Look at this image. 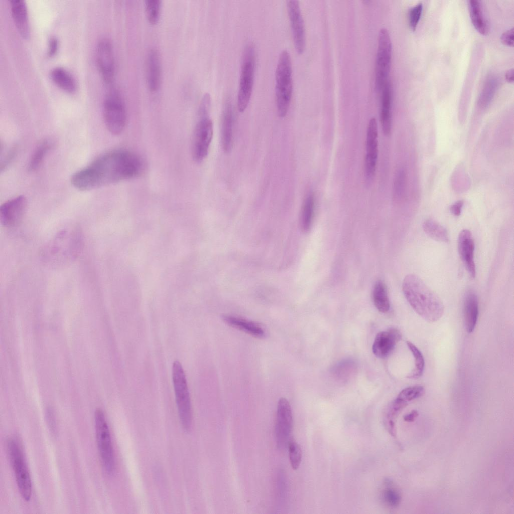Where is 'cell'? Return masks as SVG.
<instances>
[{
  "mask_svg": "<svg viewBox=\"0 0 514 514\" xmlns=\"http://www.w3.org/2000/svg\"><path fill=\"white\" fill-rule=\"evenodd\" d=\"M17 149L15 147H12L4 153V157H1V171H5L12 161L14 158L16 154Z\"/></svg>",
  "mask_w": 514,
  "mask_h": 514,
  "instance_id": "obj_40",
  "label": "cell"
},
{
  "mask_svg": "<svg viewBox=\"0 0 514 514\" xmlns=\"http://www.w3.org/2000/svg\"><path fill=\"white\" fill-rule=\"evenodd\" d=\"M463 205V202L462 201H459L455 203L450 208L451 213L456 216H459L461 214Z\"/></svg>",
  "mask_w": 514,
  "mask_h": 514,
  "instance_id": "obj_43",
  "label": "cell"
},
{
  "mask_svg": "<svg viewBox=\"0 0 514 514\" xmlns=\"http://www.w3.org/2000/svg\"><path fill=\"white\" fill-rule=\"evenodd\" d=\"M424 391V387L415 385L403 389L398 395L397 398L408 402L422 395Z\"/></svg>",
  "mask_w": 514,
  "mask_h": 514,
  "instance_id": "obj_37",
  "label": "cell"
},
{
  "mask_svg": "<svg viewBox=\"0 0 514 514\" xmlns=\"http://www.w3.org/2000/svg\"><path fill=\"white\" fill-rule=\"evenodd\" d=\"M256 62V50L252 42H248L243 51L241 65L237 107L240 112L246 109L253 91Z\"/></svg>",
  "mask_w": 514,
  "mask_h": 514,
  "instance_id": "obj_6",
  "label": "cell"
},
{
  "mask_svg": "<svg viewBox=\"0 0 514 514\" xmlns=\"http://www.w3.org/2000/svg\"><path fill=\"white\" fill-rule=\"evenodd\" d=\"M418 415V412L416 410L411 411L410 413L405 415L404 417L405 421L410 422L412 421Z\"/></svg>",
  "mask_w": 514,
  "mask_h": 514,
  "instance_id": "obj_45",
  "label": "cell"
},
{
  "mask_svg": "<svg viewBox=\"0 0 514 514\" xmlns=\"http://www.w3.org/2000/svg\"><path fill=\"white\" fill-rule=\"evenodd\" d=\"M401 338L400 332L394 328L378 332L372 345L373 354L378 358H385L393 350Z\"/></svg>",
  "mask_w": 514,
  "mask_h": 514,
  "instance_id": "obj_18",
  "label": "cell"
},
{
  "mask_svg": "<svg viewBox=\"0 0 514 514\" xmlns=\"http://www.w3.org/2000/svg\"><path fill=\"white\" fill-rule=\"evenodd\" d=\"M27 206V200L20 195L4 203L0 207L1 224L6 227H13L22 220Z\"/></svg>",
  "mask_w": 514,
  "mask_h": 514,
  "instance_id": "obj_16",
  "label": "cell"
},
{
  "mask_svg": "<svg viewBox=\"0 0 514 514\" xmlns=\"http://www.w3.org/2000/svg\"><path fill=\"white\" fill-rule=\"evenodd\" d=\"M11 13L18 31L24 39L30 36V28L26 4L23 0L10 1Z\"/></svg>",
  "mask_w": 514,
  "mask_h": 514,
  "instance_id": "obj_20",
  "label": "cell"
},
{
  "mask_svg": "<svg viewBox=\"0 0 514 514\" xmlns=\"http://www.w3.org/2000/svg\"><path fill=\"white\" fill-rule=\"evenodd\" d=\"M161 8L160 0H147L145 3L146 16L149 23L156 24L159 20Z\"/></svg>",
  "mask_w": 514,
  "mask_h": 514,
  "instance_id": "obj_35",
  "label": "cell"
},
{
  "mask_svg": "<svg viewBox=\"0 0 514 514\" xmlns=\"http://www.w3.org/2000/svg\"><path fill=\"white\" fill-rule=\"evenodd\" d=\"M392 57V43L388 31L381 29L379 33L375 61V87L380 92L389 81Z\"/></svg>",
  "mask_w": 514,
  "mask_h": 514,
  "instance_id": "obj_11",
  "label": "cell"
},
{
  "mask_svg": "<svg viewBox=\"0 0 514 514\" xmlns=\"http://www.w3.org/2000/svg\"><path fill=\"white\" fill-rule=\"evenodd\" d=\"M146 80L149 90L157 92L161 83V62L159 51L156 48H151L148 51L146 59Z\"/></svg>",
  "mask_w": 514,
  "mask_h": 514,
  "instance_id": "obj_19",
  "label": "cell"
},
{
  "mask_svg": "<svg viewBox=\"0 0 514 514\" xmlns=\"http://www.w3.org/2000/svg\"><path fill=\"white\" fill-rule=\"evenodd\" d=\"M478 316V302L476 295L471 290L465 294L464 300V319L465 326L468 333L475 329Z\"/></svg>",
  "mask_w": 514,
  "mask_h": 514,
  "instance_id": "obj_22",
  "label": "cell"
},
{
  "mask_svg": "<svg viewBox=\"0 0 514 514\" xmlns=\"http://www.w3.org/2000/svg\"><path fill=\"white\" fill-rule=\"evenodd\" d=\"M6 447L19 492L24 500L29 501L32 494V482L21 447L14 438L7 441Z\"/></svg>",
  "mask_w": 514,
  "mask_h": 514,
  "instance_id": "obj_8",
  "label": "cell"
},
{
  "mask_svg": "<svg viewBox=\"0 0 514 514\" xmlns=\"http://www.w3.org/2000/svg\"><path fill=\"white\" fill-rule=\"evenodd\" d=\"M458 250L469 275L472 278L476 275V267L474 260V242L471 232L467 229L462 230L458 238Z\"/></svg>",
  "mask_w": 514,
  "mask_h": 514,
  "instance_id": "obj_17",
  "label": "cell"
},
{
  "mask_svg": "<svg viewBox=\"0 0 514 514\" xmlns=\"http://www.w3.org/2000/svg\"><path fill=\"white\" fill-rule=\"evenodd\" d=\"M94 421L97 445L101 462L106 473L111 475L115 470V457L108 425L102 410H96Z\"/></svg>",
  "mask_w": 514,
  "mask_h": 514,
  "instance_id": "obj_10",
  "label": "cell"
},
{
  "mask_svg": "<svg viewBox=\"0 0 514 514\" xmlns=\"http://www.w3.org/2000/svg\"><path fill=\"white\" fill-rule=\"evenodd\" d=\"M386 487L382 492V499L389 507L396 508L400 503L401 496L399 491L393 486L391 481H385Z\"/></svg>",
  "mask_w": 514,
  "mask_h": 514,
  "instance_id": "obj_34",
  "label": "cell"
},
{
  "mask_svg": "<svg viewBox=\"0 0 514 514\" xmlns=\"http://www.w3.org/2000/svg\"><path fill=\"white\" fill-rule=\"evenodd\" d=\"M468 5L473 25L479 33L482 35L486 34L488 27L483 16L480 2L478 0H469Z\"/></svg>",
  "mask_w": 514,
  "mask_h": 514,
  "instance_id": "obj_26",
  "label": "cell"
},
{
  "mask_svg": "<svg viewBox=\"0 0 514 514\" xmlns=\"http://www.w3.org/2000/svg\"><path fill=\"white\" fill-rule=\"evenodd\" d=\"M513 69L508 70L505 73V79L509 82H512L513 81Z\"/></svg>",
  "mask_w": 514,
  "mask_h": 514,
  "instance_id": "obj_46",
  "label": "cell"
},
{
  "mask_svg": "<svg viewBox=\"0 0 514 514\" xmlns=\"http://www.w3.org/2000/svg\"><path fill=\"white\" fill-rule=\"evenodd\" d=\"M144 169L142 158L125 149L106 153L88 166L73 174L72 185L81 191H88L136 178Z\"/></svg>",
  "mask_w": 514,
  "mask_h": 514,
  "instance_id": "obj_1",
  "label": "cell"
},
{
  "mask_svg": "<svg viewBox=\"0 0 514 514\" xmlns=\"http://www.w3.org/2000/svg\"><path fill=\"white\" fill-rule=\"evenodd\" d=\"M314 196L309 193L305 198L301 213V224L303 231L308 232L312 226L314 212Z\"/></svg>",
  "mask_w": 514,
  "mask_h": 514,
  "instance_id": "obj_30",
  "label": "cell"
},
{
  "mask_svg": "<svg viewBox=\"0 0 514 514\" xmlns=\"http://www.w3.org/2000/svg\"><path fill=\"white\" fill-rule=\"evenodd\" d=\"M406 183V175L403 169L399 170L396 174L394 186V195L400 198L404 194Z\"/></svg>",
  "mask_w": 514,
  "mask_h": 514,
  "instance_id": "obj_38",
  "label": "cell"
},
{
  "mask_svg": "<svg viewBox=\"0 0 514 514\" xmlns=\"http://www.w3.org/2000/svg\"><path fill=\"white\" fill-rule=\"evenodd\" d=\"M103 115L107 130L112 134L119 135L124 130L127 122V112L124 100L116 90H111L105 97Z\"/></svg>",
  "mask_w": 514,
  "mask_h": 514,
  "instance_id": "obj_9",
  "label": "cell"
},
{
  "mask_svg": "<svg viewBox=\"0 0 514 514\" xmlns=\"http://www.w3.org/2000/svg\"><path fill=\"white\" fill-rule=\"evenodd\" d=\"M378 153V125L376 119L372 118L367 129L364 161L365 176L368 181H370L374 177Z\"/></svg>",
  "mask_w": 514,
  "mask_h": 514,
  "instance_id": "obj_15",
  "label": "cell"
},
{
  "mask_svg": "<svg viewBox=\"0 0 514 514\" xmlns=\"http://www.w3.org/2000/svg\"><path fill=\"white\" fill-rule=\"evenodd\" d=\"M233 111L230 101H227L223 112L221 140L223 150L229 153L233 145Z\"/></svg>",
  "mask_w": 514,
  "mask_h": 514,
  "instance_id": "obj_21",
  "label": "cell"
},
{
  "mask_svg": "<svg viewBox=\"0 0 514 514\" xmlns=\"http://www.w3.org/2000/svg\"><path fill=\"white\" fill-rule=\"evenodd\" d=\"M293 426V417L291 405L285 398H281L278 402L275 424L277 445L280 449L287 445Z\"/></svg>",
  "mask_w": 514,
  "mask_h": 514,
  "instance_id": "obj_12",
  "label": "cell"
},
{
  "mask_svg": "<svg viewBox=\"0 0 514 514\" xmlns=\"http://www.w3.org/2000/svg\"><path fill=\"white\" fill-rule=\"evenodd\" d=\"M380 122L383 132L390 135L391 131L392 88L389 81L381 91Z\"/></svg>",
  "mask_w": 514,
  "mask_h": 514,
  "instance_id": "obj_23",
  "label": "cell"
},
{
  "mask_svg": "<svg viewBox=\"0 0 514 514\" xmlns=\"http://www.w3.org/2000/svg\"><path fill=\"white\" fill-rule=\"evenodd\" d=\"M51 146V141L47 139L43 140L37 145L30 160L28 166L29 171H34L39 168Z\"/></svg>",
  "mask_w": 514,
  "mask_h": 514,
  "instance_id": "obj_31",
  "label": "cell"
},
{
  "mask_svg": "<svg viewBox=\"0 0 514 514\" xmlns=\"http://www.w3.org/2000/svg\"><path fill=\"white\" fill-rule=\"evenodd\" d=\"M172 378L180 421L184 430L187 431L190 429L192 422L191 399L185 374L178 361L173 364Z\"/></svg>",
  "mask_w": 514,
  "mask_h": 514,
  "instance_id": "obj_7",
  "label": "cell"
},
{
  "mask_svg": "<svg viewBox=\"0 0 514 514\" xmlns=\"http://www.w3.org/2000/svg\"><path fill=\"white\" fill-rule=\"evenodd\" d=\"M293 92L292 66L289 52L286 49L280 53L275 70V101L279 116L287 115Z\"/></svg>",
  "mask_w": 514,
  "mask_h": 514,
  "instance_id": "obj_4",
  "label": "cell"
},
{
  "mask_svg": "<svg viewBox=\"0 0 514 514\" xmlns=\"http://www.w3.org/2000/svg\"><path fill=\"white\" fill-rule=\"evenodd\" d=\"M286 7L294 47L297 53L301 54L305 50L306 36L300 4L298 1L288 0L286 1Z\"/></svg>",
  "mask_w": 514,
  "mask_h": 514,
  "instance_id": "obj_14",
  "label": "cell"
},
{
  "mask_svg": "<svg viewBox=\"0 0 514 514\" xmlns=\"http://www.w3.org/2000/svg\"><path fill=\"white\" fill-rule=\"evenodd\" d=\"M373 300L375 306L380 312L386 313L390 308V302L386 286L380 280L377 281L373 290Z\"/></svg>",
  "mask_w": 514,
  "mask_h": 514,
  "instance_id": "obj_29",
  "label": "cell"
},
{
  "mask_svg": "<svg viewBox=\"0 0 514 514\" xmlns=\"http://www.w3.org/2000/svg\"><path fill=\"white\" fill-rule=\"evenodd\" d=\"M50 76L53 82L64 91L72 93L76 91L77 85L71 74L62 67L53 68Z\"/></svg>",
  "mask_w": 514,
  "mask_h": 514,
  "instance_id": "obj_24",
  "label": "cell"
},
{
  "mask_svg": "<svg viewBox=\"0 0 514 514\" xmlns=\"http://www.w3.org/2000/svg\"><path fill=\"white\" fill-rule=\"evenodd\" d=\"M287 446L291 466L293 469L297 470L300 465L302 459L301 447L293 438L289 439Z\"/></svg>",
  "mask_w": 514,
  "mask_h": 514,
  "instance_id": "obj_36",
  "label": "cell"
},
{
  "mask_svg": "<svg viewBox=\"0 0 514 514\" xmlns=\"http://www.w3.org/2000/svg\"><path fill=\"white\" fill-rule=\"evenodd\" d=\"M423 10L422 3H419L410 8L408 11L409 24L411 29L414 31L420 20Z\"/></svg>",
  "mask_w": 514,
  "mask_h": 514,
  "instance_id": "obj_39",
  "label": "cell"
},
{
  "mask_svg": "<svg viewBox=\"0 0 514 514\" xmlns=\"http://www.w3.org/2000/svg\"><path fill=\"white\" fill-rule=\"evenodd\" d=\"M210 107L209 101H200L198 121L194 131L191 145L193 159L197 162L202 161L207 156L212 139L213 127L209 117Z\"/></svg>",
  "mask_w": 514,
  "mask_h": 514,
  "instance_id": "obj_5",
  "label": "cell"
},
{
  "mask_svg": "<svg viewBox=\"0 0 514 514\" xmlns=\"http://www.w3.org/2000/svg\"><path fill=\"white\" fill-rule=\"evenodd\" d=\"M59 46V41L57 38L54 36L51 37L49 39L47 55L49 57L54 56L57 53Z\"/></svg>",
  "mask_w": 514,
  "mask_h": 514,
  "instance_id": "obj_41",
  "label": "cell"
},
{
  "mask_svg": "<svg viewBox=\"0 0 514 514\" xmlns=\"http://www.w3.org/2000/svg\"><path fill=\"white\" fill-rule=\"evenodd\" d=\"M407 345L412 353L415 360V368L408 378L417 379L420 377L423 373L425 362L423 356L419 349L410 341H406Z\"/></svg>",
  "mask_w": 514,
  "mask_h": 514,
  "instance_id": "obj_32",
  "label": "cell"
},
{
  "mask_svg": "<svg viewBox=\"0 0 514 514\" xmlns=\"http://www.w3.org/2000/svg\"><path fill=\"white\" fill-rule=\"evenodd\" d=\"M501 42L508 46L513 45V27L504 32L500 37Z\"/></svg>",
  "mask_w": 514,
  "mask_h": 514,
  "instance_id": "obj_42",
  "label": "cell"
},
{
  "mask_svg": "<svg viewBox=\"0 0 514 514\" xmlns=\"http://www.w3.org/2000/svg\"><path fill=\"white\" fill-rule=\"evenodd\" d=\"M497 87V81L494 77L488 78L486 81L479 96L478 104L480 107L485 108L490 103Z\"/></svg>",
  "mask_w": 514,
  "mask_h": 514,
  "instance_id": "obj_33",
  "label": "cell"
},
{
  "mask_svg": "<svg viewBox=\"0 0 514 514\" xmlns=\"http://www.w3.org/2000/svg\"><path fill=\"white\" fill-rule=\"evenodd\" d=\"M425 233L432 239L441 242L448 243L449 237L447 230L436 221L429 219L423 224Z\"/></svg>",
  "mask_w": 514,
  "mask_h": 514,
  "instance_id": "obj_28",
  "label": "cell"
},
{
  "mask_svg": "<svg viewBox=\"0 0 514 514\" xmlns=\"http://www.w3.org/2000/svg\"><path fill=\"white\" fill-rule=\"evenodd\" d=\"M407 404L408 402L397 397L388 407L385 417V425L389 433L393 436L396 435L395 419Z\"/></svg>",
  "mask_w": 514,
  "mask_h": 514,
  "instance_id": "obj_27",
  "label": "cell"
},
{
  "mask_svg": "<svg viewBox=\"0 0 514 514\" xmlns=\"http://www.w3.org/2000/svg\"><path fill=\"white\" fill-rule=\"evenodd\" d=\"M402 290L413 310L425 320L434 322L442 317L444 306L442 300L417 275L405 276Z\"/></svg>",
  "mask_w": 514,
  "mask_h": 514,
  "instance_id": "obj_2",
  "label": "cell"
},
{
  "mask_svg": "<svg viewBox=\"0 0 514 514\" xmlns=\"http://www.w3.org/2000/svg\"><path fill=\"white\" fill-rule=\"evenodd\" d=\"M47 419L50 429L54 432L55 430V420L52 412L48 410L47 413Z\"/></svg>",
  "mask_w": 514,
  "mask_h": 514,
  "instance_id": "obj_44",
  "label": "cell"
},
{
  "mask_svg": "<svg viewBox=\"0 0 514 514\" xmlns=\"http://www.w3.org/2000/svg\"><path fill=\"white\" fill-rule=\"evenodd\" d=\"M223 320L228 325L241 330L256 337H263L265 332L256 323L244 319L230 315H224Z\"/></svg>",
  "mask_w": 514,
  "mask_h": 514,
  "instance_id": "obj_25",
  "label": "cell"
},
{
  "mask_svg": "<svg viewBox=\"0 0 514 514\" xmlns=\"http://www.w3.org/2000/svg\"><path fill=\"white\" fill-rule=\"evenodd\" d=\"M83 243L80 228L77 226L67 227L43 247L41 257L46 265L60 268L75 260L82 249Z\"/></svg>",
  "mask_w": 514,
  "mask_h": 514,
  "instance_id": "obj_3",
  "label": "cell"
},
{
  "mask_svg": "<svg viewBox=\"0 0 514 514\" xmlns=\"http://www.w3.org/2000/svg\"><path fill=\"white\" fill-rule=\"evenodd\" d=\"M96 60L99 72L106 84L112 82L115 75V60L111 42L101 38L96 46Z\"/></svg>",
  "mask_w": 514,
  "mask_h": 514,
  "instance_id": "obj_13",
  "label": "cell"
}]
</instances>
